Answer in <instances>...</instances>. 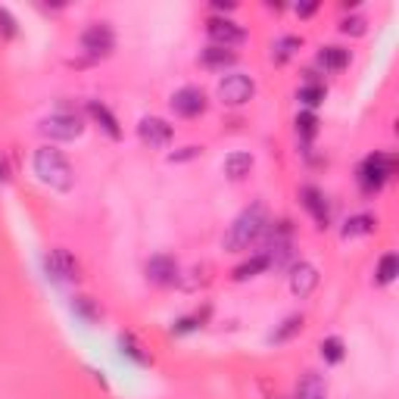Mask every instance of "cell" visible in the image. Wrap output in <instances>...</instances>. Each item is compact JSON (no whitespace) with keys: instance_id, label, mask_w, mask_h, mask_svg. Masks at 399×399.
<instances>
[{"instance_id":"6da1fadb","label":"cell","mask_w":399,"mask_h":399,"mask_svg":"<svg viewBox=\"0 0 399 399\" xmlns=\"http://www.w3.org/2000/svg\"><path fill=\"white\" fill-rule=\"evenodd\" d=\"M268 228V212L262 203H253L250 209H243L241 216L234 218V225L228 228V234H225V250H247L250 243H256L262 231Z\"/></svg>"},{"instance_id":"7a4b0ae2","label":"cell","mask_w":399,"mask_h":399,"mask_svg":"<svg viewBox=\"0 0 399 399\" xmlns=\"http://www.w3.org/2000/svg\"><path fill=\"white\" fill-rule=\"evenodd\" d=\"M35 175L44 184H50L54 191H72V181H75V172H72L69 159H66L59 150H54V147H41L35 153Z\"/></svg>"},{"instance_id":"3957f363","label":"cell","mask_w":399,"mask_h":399,"mask_svg":"<svg viewBox=\"0 0 399 399\" xmlns=\"http://www.w3.org/2000/svg\"><path fill=\"white\" fill-rule=\"evenodd\" d=\"M396 172V159L390 156V153H375V156H368L359 168V184L365 191H380L384 184L390 181V175Z\"/></svg>"},{"instance_id":"277c9868","label":"cell","mask_w":399,"mask_h":399,"mask_svg":"<svg viewBox=\"0 0 399 399\" xmlns=\"http://www.w3.org/2000/svg\"><path fill=\"white\" fill-rule=\"evenodd\" d=\"M81 131H84L81 116L69 113V109H59V113L47 116L44 122H41V134H47V138H54V141H75Z\"/></svg>"},{"instance_id":"5b68a950","label":"cell","mask_w":399,"mask_h":399,"mask_svg":"<svg viewBox=\"0 0 399 399\" xmlns=\"http://www.w3.org/2000/svg\"><path fill=\"white\" fill-rule=\"evenodd\" d=\"M253 94H256V84H253V79L243 72H231L218 81V97H222V103H228V106L247 103Z\"/></svg>"},{"instance_id":"8992f818","label":"cell","mask_w":399,"mask_h":399,"mask_svg":"<svg viewBox=\"0 0 399 399\" xmlns=\"http://www.w3.org/2000/svg\"><path fill=\"white\" fill-rule=\"evenodd\" d=\"M81 47L88 50L91 56H109V54H113V47H116L113 29H109L106 22L88 25V29H84V35H81Z\"/></svg>"},{"instance_id":"52a82bcc","label":"cell","mask_w":399,"mask_h":399,"mask_svg":"<svg viewBox=\"0 0 399 399\" xmlns=\"http://www.w3.org/2000/svg\"><path fill=\"white\" fill-rule=\"evenodd\" d=\"M138 134H141V141L147 143L150 150H163V147H168V143H172V125H168L166 118H156V116L141 118Z\"/></svg>"},{"instance_id":"ba28073f","label":"cell","mask_w":399,"mask_h":399,"mask_svg":"<svg viewBox=\"0 0 399 399\" xmlns=\"http://www.w3.org/2000/svg\"><path fill=\"white\" fill-rule=\"evenodd\" d=\"M206 31H209L212 44H216V47H228V50L237 47V44H243V38H247V31H243L237 22H231V19H209Z\"/></svg>"},{"instance_id":"9c48e42d","label":"cell","mask_w":399,"mask_h":399,"mask_svg":"<svg viewBox=\"0 0 399 399\" xmlns=\"http://www.w3.org/2000/svg\"><path fill=\"white\" fill-rule=\"evenodd\" d=\"M44 268L54 281H75L79 278V262L69 256V250H50L47 259H44Z\"/></svg>"},{"instance_id":"30bf717a","label":"cell","mask_w":399,"mask_h":399,"mask_svg":"<svg viewBox=\"0 0 399 399\" xmlns=\"http://www.w3.org/2000/svg\"><path fill=\"white\" fill-rule=\"evenodd\" d=\"M172 109L178 116H184V118H193V116H200L203 109H206V94H203L200 88H181L172 97Z\"/></svg>"},{"instance_id":"8fae6325","label":"cell","mask_w":399,"mask_h":399,"mask_svg":"<svg viewBox=\"0 0 399 399\" xmlns=\"http://www.w3.org/2000/svg\"><path fill=\"white\" fill-rule=\"evenodd\" d=\"M315 287H318V268L312 266V262H296L291 271V291L303 300V296H309Z\"/></svg>"},{"instance_id":"7c38bea8","label":"cell","mask_w":399,"mask_h":399,"mask_svg":"<svg viewBox=\"0 0 399 399\" xmlns=\"http://www.w3.org/2000/svg\"><path fill=\"white\" fill-rule=\"evenodd\" d=\"M147 278L159 287H168L178 281V262L172 256H153L147 262Z\"/></svg>"},{"instance_id":"4fadbf2b","label":"cell","mask_w":399,"mask_h":399,"mask_svg":"<svg viewBox=\"0 0 399 399\" xmlns=\"http://www.w3.org/2000/svg\"><path fill=\"white\" fill-rule=\"evenodd\" d=\"M293 399H328V384L321 380V375H315V371H305L303 380L296 384Z\"/></svg>"},{"instance_id":"5bb4252c","label":"cell","mask_w":399,"mask_h":399,"mask_svg":"<svg viewBox=\"0 0 399 399\" xmlns=\"http://www.w3.org/2000/svg\"><path fill=\"white\" fill-rule=\"evenodd\" d=\"M300 197H303V206L312 212V218H315V222L325 228V225H328V203H325V193H321L318 188H303Z\"/></svg>"},{"instance_id":"9a60e30c","label":"cell","mask_w":399,"mask_h":399,"mask_svg":"<svg viewBox=\"0 0 399 399\" xmlns=\"http://www.w3.org/2000/svg\"><path fill=\"white\" fill-rule=\"evenodd\" d=\"M318 66L328 72H343L350 66V50L343 47H321L318 50Z\"/></svg>"},{"instance_id":"2e32d148","label":"cell","mask_w":399,"mask_h":399,"mask_svg":"<svg viewBox=\"0 0 399 399\" xmlns=\"http://www.w3.org/2000/svg\"><path fill=\"white\" fill-rule=\"evenodd\" d=\"M88 113H91V118L94 122H100V128H103L109 138H122V128H118V118L109 113V109L103 106V103H97V100H91L88 103Z\"/></svg>"},{"instance_id":"e0dca14e","label":"cell","mask_w":399,"mask_h":399,"mask_svg":"<svg viewBox=\"0 0 399 399\" xmlns=\"http://www.w3.org/2000/svg\"><path fill=\"white\" fill-rule=\"evenodd\" d=\"M237 63V54L228 47H206L203 50V66H209V69H225V66H234Z\"/></svg>"},{"instance_id":"ac0fdd59","label":"cell","mask_w":399,"mask_h":399,"mask_svg":"<svg viewBox=\"0 0 399 399\" xmlns=\"http://www.w3.org/2000/svg\"><path fill=\"white\" fill-rule=\"evenodd\" d=\"M250 168H253V156H250V153H231V156L225 159V175L234 178V181L247 178Z\"/></svg>"},{"instance_id":"d6986e66","label":"cell","mask_w":399,"mask_h":399,"mask_svg":"<svg viewBox=\"0 0 399 399\" xmlns=\"http://www.w3.org/2000/svg\"><path fill=\"white\" fill-rule=\"evenodd\" d=\"M371 231H375V218L371 216H353L350 222L343 225V237H362Z\"/></svg>"},{"instance_id":"ffe728a7","label":"cell","mask_w":399,"mask_h":399,"mask_svg":"<svg viewBox=\"0 0 399 399\" xmlns=\"http://www.w3.org/2000/svg\"><path fill=\"white\" fill-rule=\"evenodd\" d=\"M266 268H268V259L259 253V256H253L250 262H243V266H237V268H234V278H237V281H247V278L259 275V271H266Z\"/></svg>"},{"instance_id":"44dd1931","label":"cell","mask_w":399,"mask_h":399,"mask_svg":"<svg viewBox=\"0 0 399 399\" xmlns=\"http://www.w3.org/2000/svg\"><path fill=\"white\" fill-rule=\"evenodd\" d=\"M296 50H300V38H281L271 47V59H275V63H287Z\"/></svg>"},{"instance_id":"7402d4cb","label":"cell","mask_w":399,"mask_h":399,"mask_svg":"<svg viewBox=\"0 0 399 399\" xmlns=\"http://www.w3.org/2000/svg\"><path fill=\"white\" fill-rule=\"evenodd\" d=\"M296 97H300L305 106H318L321 100H325V84H318V81L303 84V88H300V94H296Z\"/></svg>"},{"instance_id":"603a6c76","label":"cell","mask_w":399,"mask_h":399,"mask_svg":"<svg viewBox=\"0 0 399 399\" xmlns=\"http://www.w3.org/2000/svg\"><path fill=\"white\" fill-rule=\"evenodd\" d=\"M396 275H399V259L393 256V253H387V256L380 259V266H378V281L390 284V281H396Z\"/></svg>"},{"instance_id":"cb8c5ba5","label":"cell","mask_w":399,"mask_h":399,"mask_svg":"<svg viewBox=\"0 0 399 399\" xmlns=\"http://www.w3.org/2000/svg\"><path fill=\"white\" fill-rule=\"evenodd\" d=\"M300 328H303V318H300V315H291V318H287L281 328L275 330V334H271V340H275V343H284V340H291L293 334H300Z\"/></svg>"},{"instance_id":"d4e9b609","label":"cell","mask_w":399,"mask_h":399,"mask_svg":"<svg viewBox=\"0 0 399 399\" xmlns=\"http://www.w3.org/2000/svg\"><path fill=\"white\" fill-rule=\"evenodd\" d=\"M296 131H300V138H315V131H318V118H315V113H309V109H305V113H300L296 116Z\"/></svg>"},{"instance_id":"484cf974","label":"cell","mask_w":399,"mask_h":399,"mask_svg":"<svg viewBox=\"0 0 399 399\" xmlns=\"http://www.w3.org/2000/svg\"><path fill=\"white\" fill-rule=\"evenodd\" d=\"M321 359L325 362H340L343 359V340L340 337H328V340L321 343Z\"/></svg>"},{"instance_id":"4316f807","label":"cell","mask_w":399,"mask_h":399,"mask_svg":"<svg viewBox=\"0 0 399 399\" xmlns=\"http://www.w3.org/2000/svg\"><path fill=\"white\" fill-rule=\"evenodd\" d=\"M118 346H122V353H128V355H131L134 362H147V355L141 353V346L134 343V340H131L128 334H125V337H118Z\"/></svg>"},{"instance_id":"83f0119b","label":"cell","mask_w":399,"mask_h":399,"mask_svg":"<svg viewBox=\"0 0 399 399\" xmlns=\"http://www.w3.org/2000/svg\"><path fill=\"white\" fill-rule=\"evenodd\" d=\"M340 31H343V35H365V19H362V16H353V19H343Z\"/></svg>"},{"instance_id":"f1b7e54d","label":"cell","mask_w":399,"mask_h":399,"mask_svg":"<svg viewBox=\"0 0 399 399\" xmlns=\"http://www.w3.org/2000/svg\"><path fill=\"white\" fill-rule=\"evenodd\" d=\"M0 35H4V38H13L16 35V22H13V16L6 13V10H0Z\"/></svg>"},{"instance_id":"f546056e","label":"cell","mask_w":399,"mask_h":399,"mask_svg":"<svg viewBox=\"0 0 399 399\" xmlns=\"http://www.w3.org/2000/svg\"><path fill=\"white\" fill-rule=\"evenodd\" d=\"M6 178H10V168H6V159L0 156V181H6Z\"/></svg>"}]
</instances>
